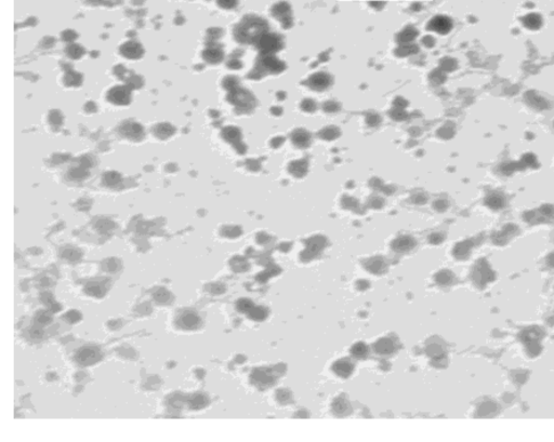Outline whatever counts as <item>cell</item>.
Instances as JSON below:
<instances>
[{
	"label": "cell",
	"instance_id": "1",
	"mask_svg": "<svg viewBox=\"0 0 554 442\" xmlns=\"http://www.w3.org/2000/svg\"><path fill=\"white\" fill-rule=\"evenodd\" d=\"M101 359V354L97 350V348L91 347H84L81 351H79L77 355V360L83 364H91L96 361H99Z\"/></svg>",
	"mask_w": 554,
	"mask_h": 442
},
{
	"label": "cell",
	"instance_id": "2",
	"mask_svg": "<svg viewBox=\"0 0 554 442\" xmlns=\"http://www.w3.org/2000/svg\"><path fill=\"white\" fill-rule=\"evenodd\" d=\"M200 322V319L198 318V316L196 313H193V312H185L183 313L182 316L178 319V324L179 326H180L181 328H184V329H193V328H196Z\"/></svg>",
	"mask_w": 554,
	"mask_h": 442
}]
</instances>
